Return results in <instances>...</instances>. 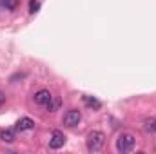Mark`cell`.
Returning <instances> with one entry per match:
<instances>
[{"mask_svg":"<svg viewBox=\"0 0 156 154\" xmlns=\"http://www.w3.org/2000/svg\"><path fill=\"white\" fill-rule=\"evenodd\" d=\"M104 145H105V134L104 132H100V131L89 132V136H87V151L89 152H98L104 149Z\"/></svg>","mask_w":156,"mask_h":154,"instance_id":"obj_1","label":"cell"},{"mask_svg":"<svg viewBox=\"0 0 156 154\" xmlns=\"http://www.w3.org/2000/svg\"><path fill=\"white\" fill-rule=\"evenodd\" d=\"M136 145V138L129 132H122L116 138V151L118 152H131Z\"/></svg>","mask_w":156,"mask_h":154,"instance_id":"obj_2","label":"cell"},{"mask_svg":"<svg viewBox=\"0 0 156 154\" xmlns=\"http://www.w3.org/2000/svg\"><path fill=\"white\" fill-rule=\"evenodd\" d=\"M80 120H82L80 111H76V109H69V111L64 114V125H67V127H75V125L80 123Z\"/></svg>","mask_w":156,"mask_h":154,"instance_id":"obj_3","label":"cell"},{"mask_svg":"<svg viewBox=\"0 0 156 154\" xmlns=\"http://www.w3.org/2000/svg\"><path fill=\"white\" fill-rule=\"evenodd\" d=\"M64 143H66V136H64V132H62V131H53L51 140H49V147L56 151V149L64 147Z\"/></svg>","mask_w":156,"mask_h":154,"instance_id":"obj_4","label":"cell"},{"mask_svg":"<svg viewBox=\"0 0 156 154\" xmlns=\"http://www.w3.org/2000/svg\"><path fill=\"white\" fill-rule=\"evenodd\" d=\"M33 98H35V102H37L38 105H47V103L53 100V94H51L47 89H40L38 93H35Z\"/></svg>","mask_w":156,"mask_h":154,"instance_id":"obj_5","label":"cell"},{"mask_svg":"<svg viewBox=\"0 0 156 154\" xmlns=\"http://www.w3.org/2000/svg\"><path fill=\"white\" fill-rule=\"evenodd\" d=\"M33 127H35V121H33L31 118H20V120L16 121V125H15V131L24 132V131H31Z\"/></svg>","mask_w":156,"mask_h":154,"instance_id":"obj_6","label":"cell"},{"mask_svg":"<svg viewBox=\"0 0 156 154\" xmlns=\"http://www.w3.org/2000/svg\"><path fill=\"white\" fill-rule=\"evenodd\" d=\"M83 103L87 107H91V109H100L102 107V102L96 100V98H93V96H83Z\"/></svg>","mask_w":156,"mask_h":154,"instance_id":"obj_7","label":"cell"},{"mask_svg":"<svg viewBox=\"0 0 156 154\" xmlns=\"http://www.w3.org/2000/svg\"><path fill=\"white\" fill-rule=\"evenodd\" d=\"M144 131H145V132H156V116L147 118V120L144 121Z\"/></svg>","mask_w":156,"mask_h":154,"instance_id":"obj_8","label":"cell"},{"mask_svg":"<svg viewBox=\"0 0 156 154\" xmlns=\"http://www.w3.org/2000/svg\"><path fill=\"white\" fill-rule=\"evenodd\" d=\"M2 140L4 142H7V143H11V142H15V131L13 129H5V131H2Z\"/></svg>","mask_w":156,"mask_h":154,"instance_id":"obj_9","label":"cell"},{"mask_svg":"<svg viewBox=\"0 0 156 154\" xmlns=\"http://www.w3.org/2000/svg\"><path fill=\"white\" fill-rule=\"evenodd\" d=\"M0 5H2V7H5V9H9V11H13V9H16V7H18V0H2V2H0Z\"/></svg>","mask_w":156,"mask_h":154,"instance_id":"obj_10","label":"cell"},{"mask_svg":"<svg viewBox=\"0 0 156 154\" xmlns=\"http://www.w3.org/2000/svg\"><path fill=\"white\" fill-rule=\"evenodd\" d=\"M58 107H60V98H53V100H51V102L47 103V111H49V113L56 111Z\"/></svg>","mask_w":156,"mask_h":154,"instance_id":"obj_11","label":"cell"},{"mask_svg":"<svg viewBox=\"0 0 156 154\" xmlns=\"http://www.w3.org/2000/svg\"><path fill=\"white\" fill-rule=\"evenodd\" d=\"M40 9V2L38 0H29V13H37Z\"/></svg>","mask_w":156,"mask_h":154,"instance_id":"obj_12","label":"cell"},{"mask_svg":"<svg viewBox=\"0 0 156 154\" xmlns=\"http://www.w3.org/2000/svg\"><path fill=\"white\" fill-rule=\"evenodd\" d=\"M4 102H5V96H4V93H2V91H0V105H2V103H4Z\"/></svg>","mask_w":156,"mask_h":154,"instance_id":"obj_13","label":"cell"}]
</instances>
